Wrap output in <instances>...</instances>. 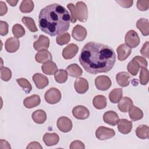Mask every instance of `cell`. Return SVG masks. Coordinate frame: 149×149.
<instances>
[{"instance_id":"1","label":"cell","mask_w":149,"mask_h":149,"mask_svg":"<svg viewBox=\"0 0 149 149\" xmlns=\"http://www.w3.org/2000/svg\"><path fill=\"white\" fill-rule=\"evenodd\" d=\"M79 59L86 72L97 74L108 72L112 69L116 61V55L108 45L90 41L82 48Z\"/></svg>"},{"instance_id":"2","label":"cell","mask_w":149,"mask_h":149,"mask_svg":"<svg viewBox=\"0 0 149 149\" xmlns=\"http://www.w3.org/2000/svg\"><path fill=\"white\" fill-rule=\"evenodd\" d=\"M70 15L63 6L53 3L42 8L38 16L41 30L51 36L66 33L70 26Z\"/></svg>"},{"instance_id":"3","label":"cell","mask_w":149,"mask_h":149,"mask_svg":"<svg viewBox=\"0 0 149 149\" xmlns=\"http://www.w3.org/2000/svg\"><path fill=\"white\" fill-rule=\"evenodd\" d=\"M44 98L46 102L48 104H55L61 100V93L58 88L52 87L45 93Z\"/></svg>"},{"instance_id":"4","label":"cell","mask_w":149,"mask_h":149,"mask_svg":"<svg viewBox=\"0 0 149 149\" xmlns=\"http://www.w3.org/2000/svg\"><path fill=\"white\" fill-rule=\"evenodd\" d=\"M115 135V132L113 129L104 126L98 127L95 131V136L100 140H105L111 139Z\"/></svg>"},{"instance_id":"5","label":"cell","mask_w":149,"mask_h":149,"mask_svg":"<svg viewBox=\"0 0 149 149\" xmlns=\"http://www.w3.org/2000/svg\"><path fill=\"white\" fill-rule=\"evenodd\" d=\"M125 41L126 44L131 48L137 47L140 44V40L137 32L133 30H130L126 34Z\"/></svg>"},{"instance_id":"6","label":"cell","mask_w":149,"mask_h":149,"mask_svg":"<svg viewBox=\"0 0 149 149\" xmlns=\"http://www.w3.org/2000/svg\"><path fill=\"white\" fill-rule=\"evenodd\" d=\"M76 17L81 22H85L88 18V10L86 4L82 1L77 2L76 4Z\"/></svg>"},{"instance_id":"7","label":"cell","mask_w":149,"mask_h":149,"mask_svg":"<svg viewBox=\"0 0 149 149\" xmlns=\"http://www.w3.org/2000/svg\"><path fill=\"white\" fill-rule=\"evenodd\" d=\"M96 87L101 91H105L109 88L112 83L110 78L107 76H99L95 79Z\"/></svg>"},{"instance_id":"8","label":"cell","mask_w":149,"mask_h":149,"mask_svg":"<svg viewBox=\"0 0 149 149\" xmlns=\"http://www.w3.org/2000/svg\"><path fill=\"white\" fill-rule=\"evenodd\" d=\"M56 125L59 130L63 133L70 132L72 128V122L71 120L65 116L59 118Z\"/></svg>"},{"instance_id":"9","label":"cell","mask_w":149,"mask_h":149,"mask_svg":"<svg viewBox=\"0 0 149 149\" xmlns=\"http://www.w3.org/2000/svg\"><path fill=\"white\" fill-rule=\"evenodd\" d=\"M73 115L77 119H86L90 116L88 109L83 105H77L72 109Z\"/></svg>"},{"instance_id":"10","label":"cell","mask_w":149,"mask_h":149,"mask_svg":"<svg viewBox=\"0 0 149 149\" xmlns=\"http://www.w3.org/2000/svg\"><path fill=\"white\" fill-rule=\"evenodd\" d=\"M87 34L86 29L83 26L79 24L75 26L72 32V36L73 38L79 41H83L86 38Z\"/></svg>"},{"instance_id":"11","label":"cell","mask_w":149,"mask_h":149,"mask_svg":"<svg viewBox=\"0 0 149 149\" xmlns=\"http://www.w3.org/2000/svg\"><path fill=\"white\" fill-rule=\"evenodd\" d=\"M79 47L75 44L72 43L68 45L62 51V56L65 59H70L73 58L77 53Z\"/></svg>"},{"instance_id":"12","label":"cell","mask_w":149,"mask_h":149,"mask_svg":"<svg viewBox=\"0 0 149 149\" xmlns=\"http://www.w3.org/2000/svg\"><path fill=\"white\" fill-rule=\"evenodd\" d=\"M33 80L34 81L36 86L38 89H43L48 86L49 81L47 76L40 73H36L33 76Z\"/></svg>"},{"instance_id":"13","label":"cell","mask_w":149,"mask_h":149,"mask_svg":"<svg viewBox=\"0 0 149 149\" xmlns=\"http://www.w3.org/2000/svg\"><path fill=\"white\" fill-rule=\"evenodd\" d=\"M49 46V38L44 36L40 35L38 39L33 44L34 48L37 51H41L44 49H47Z\"/></svg>"},{"instance_id":"14","label":"cell","mask_w":149,"mask_h":149,"mask_svg":"<svg viewBox=\"0 0 149 149\" xmlns=\"http://www.w3.org/2000/svg\"><path fill=\"white\" fill-rule=\"evenodd\" d=\"M20 41L17 38L10 37L6 40L5 44V48L7 52L13 53L16 52L19 48Z\"/></svg>"},{"instance_id":"15","label":"cell","mask_w":149,"mask_h":149,"mask_svg":"<svg viewBox=\"0 0 149 149\" xmlns=\"http://www.w3.org/2000/svg\"><path fill=\"white\" fill-rule=\"evenodd\" d=\"M74 87L77 93L79 94H84L88 90L89 86L88 83L86 79L79 77L74 81Z\"/></svg>"},{"instance_id":"16","label":"cell","mask_w":149,"mask_h":149,"mask_svg":"<svg viewBox=\"0 0 149 149\" xmlns=\"http://www.w3.org/2000/svg\"><path fill=\"white\" fill-rule=\"evenodd\" d=\"M118 53V59L120 61H123L127 59L132 52V49L126 44H122L116 49Z\"/></svg>"},{"instance_id":"17","label":"cell","mask_w":149,"mask_h":149,"mask_svg":"<svg viewBox=\"0 0 149 149\" xmlns=\"http://www.w3.org/2000/svg\"><path fill=\"white\" fill-rule=\"evenodd\" d=\"M103 120L105 123L111 126H115L119 120V116L116 112L113 111H109L104 113L103 115Z\"/></svg>"},{"instance_id":"18","label":"cell","mask_w":149,"mask_h":149,"mask_svg":"<svg viewBox=\"0 0 149 149\" xmlns=\"http://www.w3.org/2000/svg\"><path fill=\"white\" fill-rule=\"evenodd\" d=\"M117 124L119 132L122 134H128L132 129V122L127 119H122L119 120Z\"/></svg>"},{"instance_id":"19","label":"cell","mask_w":149,"mask_h":149,"mask_svg":"<svg viewBox=\"0 0 149 149\" xmlns=\"http://www.w3.org/2000/svg\"><path fill=\"white\" fill-rule=\"evenodd\" d=\"M41 102L40 97L38 95L34 94L26 98L23 101V104L27 108L30 109L38 106Z\"/></svg>"},{"instance_id":"20","label":"cell","mask_w":149,"mask_h":149,"mask_svg":"<svg viewBox=\"0 0 149 149\" xmlns=\"http://www.w3.org/2000/svg\"><path fill=\"white\" fill-rule=\"evenodd\" d=\"M133 105V102L132 99L128 97L122 98L118 102V107L122 112H127L129 111L131 107Z\"/></svg>"},{"instance_id":"21","label":"cell","mask_w":149,"mask_h":149,"mask_svg":"<svg viewBox=\"0 0 149 149\" xmlns=\"http://www.w3.org/2000/svg\"><path fill=\"white\" fill-rule=\"evenodd\" d=\"M43 141L47 146H52L58 144L59 140V137L55 133H46L43 136Z\"/></svg>"},{"instance_id":"22","label":"cell","mask_w":149,"mask_h":149,"mask_svg":"<svg viewBox=\"0 0 149 149\" xmlns=\"http://www.w3.org/2000/svg\"><path fill=\"white\" fill-rule=\"evenodd\" d=\"M52 58L51 54L47 49L39 51L35 56L36 61L40 63L52 61Z\"/></svg>"},{"instance_id":"23","label":"cell","mask_w":149,"mask_h":149,"mask_svg":"<svg viewBox=\"0 0 149 149\" xmlns=\"http://www.w3.org/2000/svg\"><path fill=\"white\" fill-rule=\"evenodd\" d=\"M41 69L44 73L47 75L54 74L58 70L56 63L52 61H49L44 63L41 66Z\"/></svg>"},{"instance_id":"24","label":"cell","mask_w":149,"mask_h":149,"mask_svg":"<svg viewBox=\"0 0 149 149\" xmlns=\"http://www.w3.org/2000/svg\"><path fill=\"white\" fill-rule=\"evenodd\" d=\"M130 74L126 72H120L116 75V80L118 84L121 87H126L129 84Z\"/></svg>"},{"instance_id":"25","label":"cell","mask_w":149,"mask_h":149,"mask_svg":"<svg viewBox=\"0 0 149 149\" xmlns=\"http://www.w3.org/2000/svg\"><path fill=\"white\" fill-rule=\"evenodd\" d=\"M136 27L143 36H147L149 34L148 20L147 19L144 18L139 19L136 22Z\"/></svg>"},{"instance_id":"26","label":"cell","mask_w":149,"mask_h":149,"mask_svg":"<svg viewBox=\"0 0 149 149\" xmlns=\"http://www.w3.org/2000/svg\"><path fill=\"white\" fill-rule=\"evenodd\" d=\"M107 98L102 95H97L93 100V105L97 109H102L106 107Z\"/></svg>"},{"instance_id":"27","label":"cell","mask_w":149,"mask_h":149,"mask_svg":"<svg viewBox=\"0 0 149 149\" xmlns=\"http://www.w3.org/2000/svg\"><path fill=\"white\" fill-rule=\"evenodd\" d=\"M32 119L33 121L38 124L44 123L47 119V114L44 110L38 109L32 113Z\"/></svg>"},{"instance_id":"28","label":"cell","mask_w":149,"mask_h":149,"mask_svg":"<svg viewBox=\"0 0 149 149\" xmlns=\"http://www.w3.org/2000/svg\"><path fill=\"white\" fill-rule=\"evenodd\" d=\"M66 72L70 76L73 77H79L83 73L82 69L76 63H73L69 65L66 68Z\"/></svg>"},{"instance_id":"29","label":"cell","mask_w":149,"mask_h":149,"mask_svg":"<svg viewBox=\"0 0 149 149\" xmlns=\"http://www.w3.org/2000/svg\"><path fill=\"white\" fill-rule=\"evenodd\" d=\"M128 112L130 118L133 121L139 120L143 117V112L142 110L136 106L133 105Z\"/></svg>"},{"instance_id":"30","label":"cell","mask_w":149,"mask_h":149,"mask_svg":"<svg viewBox=\"0 0 149 149\" xmlns=\"http://www.w3.org/2000/svg\"><path fill=\"white\" fill-rule=\"evenodd\" d=\"M136 136L141 139H146L149 137V127L145 125L139 126L136 130Z\"/></svg>"},{"instance_id":"31","label":"cell","mask_w":149,"mask_h":149,"mask_svg":"<svg viewBox=\"0 0 149 149\" xmlns=\"http://www.w3.org/2000/svg\"><path fill=\"white\" fill-rule=\"evenodd\" d=\"M122 98V88H117L112 90L109 94V98L111 102L115 104L118 102Z\"/></svg>"},{"instance_id":"32","label":"cell","mask_w":149,"mask_h":149,"mask_svg":"<svg viewBox=\"0 0 149 149\" xmlns=\"http://www.w3.org/2000/svg\"><path fill=\"white\" fill-rule=\"evenodd\" d=\"M34 2L30 0L22 1L19 7L20 10L22 13H30L34 9Z\"/></svg>"},{"instance_id":"33","label":"cell","mask_w":149,"mask_h":149,"mask_svg":"<svg viewBox=\"0 0 149 149\" xmlns=\"http://www.w3.org/2000/svg\"><path fill=\"white\" fill-rule=\"evenodd\" d=\"M22 22L24 24V25L29 29V30L31 32H36L38 30L34 20L30 17L24 16L22 19Z\"/></svg>"},{"instance_id":"34","label":"cell","mask_w":149,"mask_h":149,"mask_svg":"<svg viewBox=\"0 0 149 149\" xmlns=\"http://www.w3.org/2000/svg\"><path fill=\"white\" fill-rule=\"evenodd\" d=\"M55 81L59 83H63L68 79V73L63 69H59L54 74Z\"/></svg>"},{"instance_id":"35","label":"cell","mask_w":149,"mask_h":149,"mask_svg":"<svg viewBox=\"0 0 149 149\" xmlns=\"http://www.w3.org/2000/svg\"><path fill=\"white\" fill-rule=\"evenodd\" d=\"M140 66L139 63L134 60L132 59L129 62L127 66V69L128 72L133 76H136L139 72Z\"/></svg>"},{"instance_id":"36","label":"cell","mask_w":149,"mask_h":149,"mask_svg":"<svg viewBox=\"0 0 149 149\" xmlns=\"http://www.w3.org/2000/svg\"><path fill=\"white\" fill-rule=\"evenodd\" d=\"M16 81L26 93H29L31 91V84L27 79L24 78H19L16 79Z\"/></svg>"},{"instance_id":"37","label":"cell","mask_w":149,"mask_h":149,"mask_svg":"<svg viewBox=\"0 0 149 149\" xmlns=\"http://www.w3.org/2000/svg\"><path fill=\"white\" fill-rule=\"evenodd\" d=\"M149 73L146 68H142L139 76V81L141 85H146L148 82Z\"/></svg>"},{"instance_id":"38","label":"cell","mask_w":149,"mask_h":149,"mask_svg":"<svg viewBox=\"0 0 149 149\" xmlns=\"http://www.w3.org/2000/svg\"><path fill=\"white\" fill-rule=\"evenodd\" d=\"M12 33L16 38H20L25 34V30L20 24H16L12 27Z\"/></svg>"},{"instance_id":"39","label":"cell","mask_w":149,"mask_h":149,"mask_svg":"<svg viewBox=\"0 0 149 149\" xmlns=\"http://www.w3.org/2000/svg\"><path fill=\"white\" fill-rule=\"evenodd\" d=\"M70 40V36L68 33H65L57 36L56 38V43L58 45H63L68 44Z\"/></svg>"},{"instance_id":"40","label":"cell","mask_w":149,"mask_h":149,"mask_svg":"<svg viewBox=\"0 0 149 149\" xmlns=\"http://www.w3.org/2000/svg\"><path fill=\"white\" fill-rule=\"evenodd\" d=\"M1 79L5 81H9L12 77V72L10 69L6 67H1L0 69Z\"/></svg>"},{"instance_id":"41","label":"cell","mask_w":149,"mask_h":149,"mask_svg":"<svg viewBox=\"0 0 149 149\" xmlns=\"http://www.w3.org/2000/svg\"><path fill=\"white\" fill-rule=\"evenodd\" d=\"M67 8L70 12V21L72 23H75L77 20L76 7L72 3H69L67 5Z\"/></svg>"},{"instance_id":"42","label":"cell","mask_w":149,"mask_h":149,"mask_svg":"<svg viewBox=\"0 0 149 149\" xmlns=\"http://www.w3.org/2000/svg\"><path fill=\"white\" fill-rule=\"evenodd\" d=\"M137 7L141 11H146L149 8L148 0H139L137 2Z\"/></svg>"},{"instance_id":"43","label":"cell","mask_w":149,"mask_h":149,"mask_svg":"<svg viewBox=\"0 0 149 149\" xmlns=\"http://www.w3.org/2000/svg\"><path fill=\"white\" fill-rule=\"evenodd\" d=\"M8 33V24L6 22L0 21V34L5 36Z\"/></svg>"},{"instance_id":"44","label":"cell","mask_w":149,"mask_h":149,"mask_svg":"<svg viewBox=\"0 0 149 149\" xmlns=\"http://www.w3.org/2000/svg\"><path fill=\"white\" fill-rule=\"evenodd\" d=\"M133 59H134L140 65V68H147L148 63L147 61H146V59L142 56H136L135 57H134L133 58Z\"/></svg>"},{"instance_id":"45","label":"cell","mask_w":149,"mask_h":149,"mask_svg":"<svg viewBox=\"0 0 149 149\" xmlns=\"http://www.w3.org/2000/svg\"><path fill=\"white\" fill-rule=\"evenodd\" d=\"M69 148L70 149H75V148H80V149H84L85 148L84 144L79 140H75L71 143Z\"/></svg>"},{"instance_id":"46","label":"cell","mask_w":149,"mask_h":149,"mask_svg":"<svg viewBox=\"0 0 149 149\" xmlns=\"http://www.w3.org/2000/svg\"><path fill=\"white\" fill-rule=\"evenodd\" d=\"M148 47H149V42H148V41H146L144 44L143 47L141 48V49L140 50V52H141V55L147 58H149Z\"/></svg>"},{"instance_id":"47","label":"cell","mask_w":149,"mask_h":149,"mask_svg":"<svg viewBox=\"0 0 149 149\" xmlns=\"http://www.w3.org/2000/svg\"><path fill=\"white\" fill-rule=\"evenodd\" d=\"M116 2L119 3L120 6L123 8H130L132 6L133 1L130 0H120V1H116Z\"/></svg>"},{"instance_id":"48","label":"cell","mask_w":149,"mask_h":149,"mask_svg":"<svg viewBox=\"0 0 149 149\" xmlns=\"http://www.w3.org/2000/svg\"><path fill=\"white\" fill-rule=\"evenodd\" d=\"M33 149V148H36V149H41L42 148V147L41 146V144L37 142V141H33L29 143V144L27 146V149Z\"/></svg>"},{"instance_id":"49","label":"cell","mask_w":149,"mask_h":149,"mask_svg":"<svg viewBox=\"0 0 149 149\" xmlns=\"http://www.w3.org/2000/svg\"><path fill=\"white\" fill-rule=\"evenodd\" d=\"M8 8L4 2L0 1V16H3L7 13Z\"/></svg>"},{"instance_id":"50","label":"cell","mask_w":149,"mask_h":149,"mask_svg":"<svg viewBox=\"0 0 149 149\" xmlns=\"http://www.w3.org/2000/svg\"><path fill=\"white\" fill-rule=\"evenodd\" d=\"M0 148H10V146L9 143L6 141V140H4L3 139H1L0 141Z\"/></svg>"},{"instance_id":"51","label":"cell","mask_w":149,"mask_h":149,"mask_svg":"<svg viewBox=\"0 0 149 149\" xmlns=\"http://www.w3.org/2000/svg\"><path fill=\"white\" fill-rule=\"evenodd\" d=\"M6 2L12 6H15L16 5V4L18 2V1H13V0H7Z\"/></svg>"}]
</instances>
